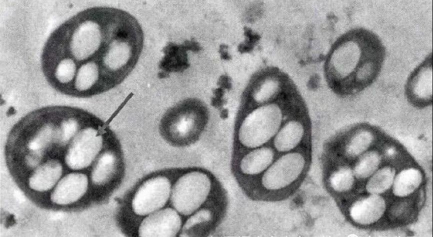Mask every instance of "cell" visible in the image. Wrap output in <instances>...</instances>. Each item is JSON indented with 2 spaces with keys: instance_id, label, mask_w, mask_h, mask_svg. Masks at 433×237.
Listing matches in <instances>:
<instances>
[{
  "instance_id": "obj_21",
  "label": "cell",
  "mask_w": 433,
  "mask_h": 237,
  "mask_svg": "<svg viewBox=\"0 0 433 237\" xmlns=\"http://www.w3.org/2000/svg\"><path fill=\"white\" fill-rule=\"evenodd\" d=\"M354 174L348 167H343L335 171L330 177L332 187L336 191L344 192L350 190L354 183Z\"/></svg>"
},
{
  "instance_id": "obj_17",
  "label": "cell",
  "mask_w": 433,
  "mask_h": 237,
  "mask_svg": "<svg viewBox=\"0 0 433 237\" xmlns=\"http://www.w3.org/2000/svg\"><path fill=\"white\" fill-rule=\"evenodd\" d=\"M422 180V174L418 169L412 168L403 170L394 179L393 193L398 197L408 196L419 187Z\"/></svg>"
},
{
  "instance_id": "obj_4",
  "label": "cell",
  "mask_w": 433,
  "mask_h": 237,
  "mask_svg": "<svg viewBox=\"0 0 433 237\" xmlns=\"http://www.w3.org/2000/svg\"><path fill=\"white\" fill-rule=\"evenodd\" d=\"M210 189L211 181L206 174L198 171L187 173L172 188L170 203L178 213L190 215L206 201Z\"/></svg>"
},
{
  "instance_id": "obj_11",
  "label": "cell",
  "mask_w": 433,
  "mask_h": 237,
  "mask_svg": "<svg viewBox=\"0 0 433 237\" xmlns=\"http://www.w3.org/2000/svg\"><path fill=\"white\" fill-rule=\"evenodd\" d=\"M386 207L385 201L382 197L372 194L354 203L350 214L355 223L368 225L377 222L383 215Z\"/></svg>"
},
{
  "instance_id": "obj_23",
  "label": "cell",
  "mask_w": 433,
  "mask_h": 237,
  "mask_svg": "<svg viewBox=\"0 0 433 237\" xmlns=\"http://www.w3.org/2000/svg\"><path fill=\"white\" fill-rule=\"evenodd\" d=\"M15 196H16V198L17 199V200L19 202H22L24 201L25 198H24V196L23 195V194H22V193L20 192V191H16V192Z\"/></svg>"
},
{
  "instance_id": "obj_24",
  "label": "cell",
  "mask_w": 433,
  "mask_h": 237,
  "mask_svg": "<svg viewBox=\"0 0 433 237\" xmlns=\"http://www.w3.org/2000/svg\"><path fill=\"white\" fill-rule=\"evenodd\" d=\"M62 216V215L60 213H56L54 215L53 218L56 219H58L60 218H61Z\"/></svg>"
},
{
  "instance_id": "obj_9",
  "label": "cell",
  "mask_w": 433,
  "mask_h": 237,
  "mask_svg": "<svg viewBox=\"0 0 433 237\" xmlns=\"http://www.w3.org/2000/svg\"><path fill=\"white\" fill-rule=\"evenodd\" d=\"M182 220L178 212L171 208L160 209L149 215L138 229L141 237H172L179 232Z\"/></svg>"
},
{
  "instance_id": "obj_8",
  "label": "cell",
  "mask_w": 433,
  "mask_h": 237,
  "mask_svg": "<svg viewBox=\"0 0 433 237\" xmlns=\"http://www.w3.org/2000/svg\"><path fill=\"white\" fill-rule=\"evenodd\" d=\"M406 93L414 105L424 107L432 103V52L414 69L406 85Z\"/></svg>"
},
{
  "instance_id": "obj_20",
  "label": "cell",
  "mask_w": 433,
  "mask_h": 237,
  "mask_svg": "<svg viewBox=\"0 0 433 237\" xmlns=\"http://www.w3.org/2000/svg\"><path fill=\"white\" fill-rule=\"evenodd\" d=\"M374 136L367 130L356 132L350 139L346 147V154L350 157H356L366 152L371 145Z\"/></svg>"
},
{
  "instance_id": "obj_1",
  "label": "cell",
  "mask_w": 433,
  "mask_h": 237,
  "mask_svg": "<svg viewBox=\"0 0 433 237\" xmlns=\"http://www.w3.org/2000/svg\"><path fill=\"white\" fill-rule=\"evenodd\" d=\"M144 42L142 26L129 12L110 6L88 8L50 34L41 54L42 71L52 87L68 95L82 69L99 72L112 89L133 70Z\"/></svg>"
},
{
  "instance_id": "obj_2",
  "label": "cell",
  "mask_w": 433,
  "mask_h": 237,
  "mask_svg": "<svg viewBox=\"0 0 433 237\" xmlns=\"http://www.w3.org/2000/svg\"><path fill=\"white\" fill-rule=\"evenodd\" d=\"M386 50L380 37L364 27H356L340 36L332 45L326 71L333 86L352 93L371 84L378 74Z\"/></svg>"
},
{
  "instance_id": "obj_19",
  "label": "cell",
  "mask_w": 433,
  "mask_h": 237,
  "mask_svg": "<svg viewBox=\"0 0 433 237\" xmlns=\"http://www.w3.org/2000/svg\"><path fill=\"white\" fill-rule=\"evenodd\" d=\"M381 157L375 151H366L360 156L354 170V175L358 179H366L376 172L380 165Z\"/></svg>"
},
{
  "instance_id": "obj_12",
  "label": "cell",
  "mask_w": 433,
  "mask_h": 237,
  "mask_svg": "<svg viewBox=\"0 0 433 237\" xmlns=\"http://www.w3.org/2000/svg\"><path fill=\"white\" fill-rule=\"evenodd\" d=\"M62 173V166L58 160H48L34 170L29 179V186L35 191H46L56 184Z\"/></svg>"
},
{
  "instance_id": "obj_13",
  "label": "cell",
  "mask_w": 433,
  "mask_h": 237,
  "mask_svg": "<svg viewBox=\"0 0 433 237\" xmlns=\"http://www.w3.org/2000/svg\"><path fill=\"white\" fill-rule=\"evenodd\" d=\"M274 158V152L271 148L258 147L242 158L240 169L244 174L246 175L258 174L270 166Z\"/></svg>"
},
{
  "instance_id": "obj_22",
  "label": "cell",
  "mask_w": 433,
  "mask_h": 237,
  "mask_svg": "<svg viewBox=\"0 0 433 237\" xmlns=\"http://www.w3.org/2000/svg\"><path fill=\"white\" fill-rule=\"evenodd\" d=\"M279 83L274 79L264 80L254 91V98L259 103L266 102L272 98L278 90Z\"/></svg>"
},
{
  "instance_id": "obj_3",
  "label": "cell",
  "mask_w": 433,
  "mask_h": 237,
  "mask_svg": "<svg viewBox=\"0 0 433 237\" xmlns=\"http://www.w3.org/2000/svg\"><path fill=\"white\" fill-rule=\"evenodd\" d=\"M283 114L275 103L260 106L249 113L239 128L240 143L250 148H258L274 136L280 128Z\"/></svg>"
},
{
  "instance_id": "obj_7",
  "label": "cell",
  "mask_w": 433,
  "mask_h": 237,
  "mask_svg": "<svg viewBox=\"0 0 433 237\" xmlns=\"http://www.w3.org/2000/svg\"><path fill=\"white\" fill-rule=\"evenodd\" d=\"M304 156L292 152L282 156L266 170L262 177L263 186L269 190L283 188L294 182L305 166Z\"/></svg>"
},
{
  "instance_id": "obj_5",
  "label": "cell",
  "mask_w": 433,
  "mask_h": 237,
  "mask_svg": "<svg viewBox=\"0 0 433 237\" xmlns=\"http://www.w3.org/2000/svg\"><path fill=\"white\" fill-rule=\"evenodd\" d=\"M103 137L92 127L79 130L70 142L65 156V162L74 170L90 166L96 159L103 145Z\"/></svg>"
},
{
  "instance_id": "obj_10",
  "label": "cell",
  "mask_w": 433,
  "mask_h": 237,
  "mask_svg": "<svg viewBox=\"0 0 433 237\" xmlns=\"http://www.w3.org/2000/svg\"><path fill=\"white\" fill-rule=\"evenodd\" d=\"M87 176L81 173H71L60 180L52 192V201L58 205H68L80 199L88 189Z\"/></svg>"
},
{
  "instance_id": "obj_14",
  "label": "cell",
  "mask_w": 433,
  "mask_h": 237,
  "mask_svg": "<svg viewBox=\"0 0 433 237\" xmlns=\"http://www.w3.org/2000/svg\"><path fill=\"white\" fill-rule=\"evenodd\" d=\"M304 134V127L301 122L295 120L289 121L275 135L274 147L281 152L291 151L300 143Z\"/></svg>"
},
{
  "instance_id": "obj_15",
  "label": "cell",
  "mask_w": 433,
  "mask_h": 237,
  "mask_svg": "<svg viewBox=\"0 0 433 237\" xmlns=\"http://www.w3.org/2000/svg\"><path fill=\"white\" fill-rule=\"evenodd\" d=\"M54 129L51 124L43 125L30 140L28 148L30 151L26 158L30 167L36 166L41 160L42 151L50 144L54 136Z\"/></svg>"
},
{
  "instance_id": "obj_6",
  "label": "cell",
  "mask_w": 433,
  "mask_h": 237,
  "mask_svg": "<svg viewBox=\"0 0 433 237\" xmlns=\"http://www.w3.org/2000/svg\"><path fill=\"white\" fill-rule=\"evenodd\" d=\"M171 184L163 176L150 178L136 190L132 201L134 212L140 216L148 215L161 209L170 198Z\"/></svg>"
},
{
  "instance_id": "obj_16",
  "label": "cell",
  "mask_w": 433,
  "mask_h": 237,
  "mask_svg": "<svg viewBox=\"0 0 433 237\" xmlns=\"http://www.w3.org/2000/svg\"><path fill=\"white\" fill-rule=\"evenodd\" d=\"M118 165L116 154L110 150L101 153L96 159L92 169L91 178L94 184L106 182L116 172Z\"/></svg>"
},
{
  "instance_id": "obj_18",
  "label": "cell",
  "mask_w": 433,
  "mask_h": 237,
  "mask_svg": "<svg viewBox=\"0 0 433 237\" xmlns=\"http://www.w3.org/2000/svg\"><path fill=\"white\" fill-rule=\"evenodd\" d=\"M395 170L384 167L375 172L368 180L366 188L368 193L378 195L389 189L395 177Z\"/></svg>"
}]
</instances>
